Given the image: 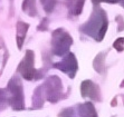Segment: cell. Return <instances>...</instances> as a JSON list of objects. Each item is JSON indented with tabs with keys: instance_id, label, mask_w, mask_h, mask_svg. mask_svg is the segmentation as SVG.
Returning <instances> with one entry per match:
<instances>
[{
	"instance_id": "cell-1",
	"label": "cell",
	"mask_w": 124,
	"mask_h": 117,
	"mask_svg": "<svg viewBox=\"0 0 124 117\" xmlns=\"http://www.w3.org/2000/svg\"><path fill=\"white\" fill-rule=\"evenodd\" d=\"M19 70L26 79H31L32 78L34 74L36 73L32 69V52H27V56L25 57L23 61H21L20 66H19Z\"/></svg>"
},
{
	"instance_id": "cell-2",
	"label": "cell",
	"mask_w": 124,
	"mask_h": 117,
	"mask_svg": "<svg viewBox=\"0 0 124 117\" xmlns=\"http://www.w3.org/2000/svg\"><path fill=\"white\" fill-rule=\"evenodd\" d=\"M54 2H55V0H43L44 6L46 7L47 10L52 8V7H53V3H54Z\"/></svg>"
},
{
	"instance_id": "cell-3",
	"label": "cell",
	"mask_w": 124,
	"mask_h": 117,
	"mask_svg": "<svg viewBox=\"0 0 124 117\" xmlns=\"http://www.w3.org/2000/svg\"><path fill=\"white\" fill-rule=\"evenodd\" d=\"M98 1H113L114 2V1H117V0H98Z\"/></svg>"
}]
</instances>
